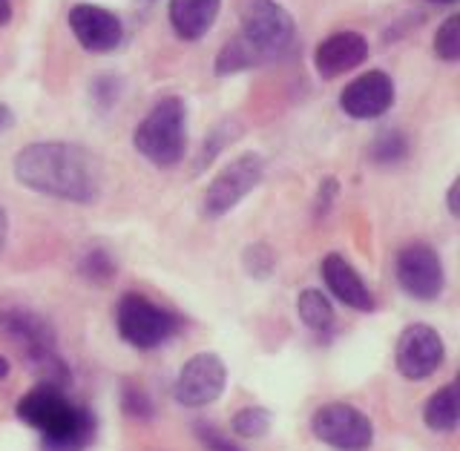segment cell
Returning <instances> with one entry per match:
<instances>
[{
	"label": "cell",
	"mask_w": 460,
	"mask_h": 451,
	"mask_svg": "<svg viewBox=\"0 0 460 451\" xmlns=\"http://www.w3.org/2000/svg\"><path fill=\"white\" fill-rule=\"evenodd\" d=\"M14 179L26 190L75 205H93L101 196V162L69 141H35L14 155Z\"/></svg>",
	"instance_id": "cell-1"
},
{
	"label": "cell",
	"mask_w": 460,
	"mask_h": 451,
	"mask_svg": "<svg viewBox=\"0 0 460 451\" xmlns=\"http://www.w3.org/2000/svg\"><path fill=\"white\" fill-rule=\"evenodd\" d=\"M14 411L26 426L40 431L47 451H81L95 434V417L69 402L64 388L55 385H35L18 400Z\"/></svg>",
	"instance_id": "cell-2"
},
{
	"label": "cell",
	"mask_w": 460,
	"mask_h": 451,
	"mask_svg": "<svg viewBox=\"0 0 460 451\" xmlns=\"http://www.w3.org/2000/svg\"><path fill=\"white\" fill-rule=\"evenodd\" d=\"M133 147L155 167H176L187 153V104L167 95L144 115L133 133Z\"/></svg>",
	"instance_id": "cell-3"
},
{
	"label": "cell",
	"mask_w": 460,
	"mask_h": 451,
	"mask_svg": "<svg viewBox=\"0 0 460 451\" xmlns=\"http://www.w3.org/2000/svg\"><path fill=\"white\" fill-rule=\"evenodd\" d=\"M239 14H242L239 38L248 43L251 52L259 57V64H268L291 49L296 23L279 0H244Z\"/></svg>",
	"instance_id": "cell-4"
},
{
	"label": "cell",
	"mask_w": 460,
	"mask_h": 451,
	"mask_svg": "<svg viewBox=\"0 0 460 451\" xmlns=\"http://www.w3.org/2000/svg\"><path fill=\"white\" fill-rule=\"evenodd\" d=\"M115 325H119L124 342L138 348V351H153L179 331V319L147 296L127 294L115 311Z\"/></svg>",
	"instance_id": "cell-5"
},
{
	"label": "cell",
	"mask_w": 460,
	"mask_h": 451,
	"mask_svg": "<svg viewBox=\"0 0 460 451\" xmlns=\"http://www.w3.org/2000/svg\"><path fill=\"white\" fill-rule=\"evenodd\" d=\"M265 179V158L259 153H242L227 167L216 172V179L208 184L201 210L208 219H222L225 213L234 210L244 196H251Z\"/></svg>",
	"instance_id": "cell-6"
},
{
	"label": "cell",
	"mask_w": 460,
	"mask_h": 451,
	"mask_svg": "<svg viewBox=\"0 0 460 451\" xmlns=\"http://www.w3.org/2000/svg\"><path fill=\"white\" fill-rule=\"evenodd\" d=\"M314 438L337 451H368L374 443V423L357 405L328 402L311 417Z\"/></svg>",
	"instance_id": "cell-7"
},
{
	"label": "cell",
	"mask_w": 460,
	"mask_h": 451,
	"mask_svg": "<svg viewBox=\"0 0 460 451\" xmlns=\"http://www.w3.org/2000/svg\"><path fill=\"white\" fill-rule=\"evenodd\" d=\"M225 385H227V368L222 357L205 351L190 357L181 366L176 385H172V397L181 405H187V409H205V405L222 397Z\"/></svg>",
	"instance_id": "cell-8"
},
{
	"label": "cell",
	"mask_w": 460,
	"mask_h": 451,
	"mask_svg": "<svg viewBox=\"0 0 460 451\" xmlns=\"http://www.w3.org/2000/svg\"><path fill=\"white\" fill-rule=\"evenodd\" d=\"M397 282L411 299H420V302L438 299L446 287V270H443L440 253L423 242L402 247L397 256Z\"/></svg>",
	"instance_id": "cell-9"
},
{
	"label": "cell",
	"mask_w": 460,
	"mask_h": 451,
	"mask_svg": "<svg viewBox=\"0 0 460 451\" xmlns=\"http://www.w3.org/2000/svg\"><path fill=\"white\" fill-rule=\"evenodd\" d=\"M446 359V345L443 337L431 328V325H409L400 333L397 340V371L406 376V380H426V376L435 374Z\"/></svg>",
	"instance_id": "cell-10"
},
{
	"label": "cell",
	"mask_w": 460,
	"mask_h": 451,
	"mask_svg": "<svg viewBox=\"0 0 460 451\" xmlns=\"http://www.w3.org/2000/svg\"><path fill=\"white\" fill-rule=\"evenodd\" d=\"M394 104V81L383 69H368L340 93V110L354 121L380 119Z\"/></svg>",
	"instance_id": "cell-11"
},
{
	"label": "cell",
	"mask_w": 460,
	"mask_h": 451,
	"mask_svg": "<svg viewBox=\"0 0 460 451\" xmlns=\"http://www.w3.org/2000/svg\"><path fill=\"white\" fill-rule=\"evenodd\" d=\"M0 333L21 348V354L29 359V366H38V362L55 357V331L43 316L23 311V308H9L0 311Z\"/></svg>",
	"instance_id": "cell-12"
},
{
	"label": "cell",
	"mask_w": 460,
	"mask_h": 451,
	"mask_svg": "<svg viewBox=\"0 0 460 451\" xmlns=\"http://www.w3.org/2000/svg\"><path fill=\"white\" fill-rule=\"evenodd\" d=\"M69 29L75 40L86 52L104 55L112 52L124 38V23L115 12L95 6V4H78L69 9Z\"/></svg>",
	"instance_id": "cell-13"
},
{
	"label": "cell",
	"mask_w": 460,
	"mask_h": 451,
	"mask_svg": "<svg viewBox=\"0 0 460 451\" xmlns=\"http://www.w3.org/2000/svg\"><path fill=\"white\" fill-rule=\"evenodd\" d=\"M368 57V40L351 32V29H342V32L328 35L325 40L316 43L314 49V69L316 75L331 81V78H340L345 72L357 69Z\"/></svg>",
	"instance_id": "cell-14"
},
{
	"label": "cell",
	"mask_w": 460,
	"mask_h": 451,
	"mask_svg": "<svg viewBox=\"0 0 460 451\" xmlns=\"http://www.w3.org/2000/svg\"><path fill=\"white\" fill-rule=\"evenodd\" d=\"M323 279L342 305H349L354 311H374V294L363 282V276L345 261V256L328 253L323 259Z\"/></svg>",
	"instance_id": "cell-15"
},
{
	"label": "cell",
	"mask_w": 460,
	"mask_h": 451,
	"mask_svg": "<svg viewBox=\"0 0 460 451\" xmlns=\"http://www.w3.org/2000/svg\"><path fill=\"white\" fill-rule=\"evenodd\" d=\"M219 9L222 0H170V26L181 40H199L213 29Z\"/></svg>",
	"instance_id": "cell-16"
},
{
	"label": "cell",
	"mask_w": 460,
	"mask_h": 451,
	"mask_svg": "<svg viewBox=\"0 0 460 451\" xmlns=\"http://www.w3.org/2000/svg\"><path fill=\"white\" fill-rule=\"evenodd\" d=\"M423 420H426V426L438 434H452L457 429V420H460L457 383L443 385L429 397L426 409H423Z\"/></svg>",
	"instance_id": "cell-17"
},
{
	"label": "cell",
	"mask_w": 460,
	"mask_h": 451,
	"mask_svg": "<svg viewBox=\"0 0 460 451\" xmlns=\"http://www.w3.org/2000/svg\"><path fill=\"white\" fill-rule=\"evenodd\" d=\"M296 314L311 331H328L334 325V305L328 302L323 290H314V287L302 290L296 299Z\"/></svg>",
	"instance_id": "cell-18"
},
{
	"label": "cell",
	"mask_w": 460,
	"mask_h": 451,
	"mask_svg": "<svg viewBox=\"0 0 460 451\" xmlns=\"http://www.w3.org/2000/svg\"><path fill=\"white\" fill-rule=\"evenodd\" d=\"M253 66H262L259 64V57L251 52V47L244 43L239 35L230 38L225 47L219 49V55H216V75L219 78H227V75H236V72H244V69H253Z\"/></svg>",
	"instance_id": "cell-19"
},
{
	"label": "cell",
	"mask_w": 460,
	"mask_h": 451,
	"mask_svg": "<svg viewBox=\"0 0 460 451\" xmlns=\"http://www.w3.org/2000/svg\"><path fill=\"white\" fill-rule=\"evenodd\" d=\"M409 153V138L400 129H383V133L371 141V158L377 164H397Z\"/></svg>",
	"instance_id": "cell-20"
},
{
	"label": "cell",
	"mask_w": 460,
	"mask_h": 451,
	"mask_svg": "<svg viewBox=\"0 0 460 451\" xmlns=\"http://www.w3.org/2000/svg\"><path fill=\"white\" fill-rule=\"evenodd\" d=\"M234 431L244 440H256V438H265L270 431V411L268 409H259V405H248L234 414Z\"/></svg>",
	"instance_id": "cell-21"
},
{
	"label": "cell",
	"mask_w": 460,
	"mask_h": 451,
	"mask_svg": "<svg viewBox=\"0 0 460 451\" xmlns=\"http://www.w3.org/2000/svg\"><path fill=\"white\" fill-rule=\"evenodd\" d=\"M435 55L446 64L460 61V14H449L435 35Z\"/></svg>",
	"instance_id": "cell-22"
},
{
	"label": "cell",
	"mask_w": 460,
	"mask_h": 451,
	"mask_svg": "<svg viewBox=\"0 0 460 451\" xmlns=\"http://www.w3.org/2000/svg\"><path fill=\"white\" fill-rule=\"evenodd\" d=\"M242 265H244V270L253 276V279H268V276L277 270V253H273L268 244L259 242V244L244 247Z\"/></svg>",
	"instance_id": "cell-23"
},
{
	"label": "cell",
	"mask_w": 460,
	"mask_h": 451,
	"mask_svg": "<svg viewBox=\"0 0 460 451\" xmlns=\"http://www.w3.org/2000/svg\"><path fill=\"white\" fill-rule=\"evenodd\" d=\"M239 136V127H236V121H225V124H219L210 133V138L205 141V147H201V153H199V158H196V170H205L216 155H219L222 150H225V144H230Z\"/></svg>",
	"instance_id": "cell-24"
},
{
	"label": "cell",
	"mask_w": 460,
	"mask_h": 451,
	"mask_svg": "<svg viewBox=\"0 0 460 451\" xmlns=\"http://www.w3.org/2000/svg\"><path fill=\"white\" fill-rule=\"evenodd\" d=\"M81 273H84L90 282L104 285V282L112 279L115 261H112L110 253H104V251H93V253H86V256H84V261H81Z\"/></svg>",
	"instance_id": "cell-25"
},
{
	"label": "cell",
	"mask_w": 460,
	"mask_h": 451,
	"mask_svg": "<svg viewBox=\"0 0 460 451\" xmlns=\"http://www.w3.org/2000/svg\"><path fill=\"white\" fill-rule=\"evenodd\" d=\"M124 411L129 417H138V420H150L153 417V402H150L147 394H144V388H136V385L124 388Z\"/></svg>",
	"instance_id": "cell-26"
},
{
	"label": "cell",
	"mask_w": 460,
	"mask_h": 451,
	"mask_svg": "<svg viewBox=\"0 0 460 451\" xmlns=\"http://www.w3.org/2000/svg\"><path fill=\"white\" fill-rule=\"evenodd\" d=\"M196 434H199V440H201V446H205L208 451H244L239 443H234L227 438V434H222L216 426H196Z\"/></svg>",
	"instance_id": "cell-27"
},
{
	"label": "cell",
	"mask_w": 460,
	"mask_h": 451,
	"mask_svg": "<svg viewBox=\"0 0 460 451\" xmlns=\"http://www.w3.org/2000/svg\"><path fill=\"white\" fill-rule=\"evenodd\" d=\"M93 95L98 98V104L110 107L112 101H119V78H112V75L98 78V81L93 84Z\"/></svg>",
	"instance_id": "cell-28"
},
{
	"label": "cell",
	"mask_w": 460,
	"mask_h": 451,
	"mask_svg": "<svg viewBox=\"0 0 460 451\" xmlns=\"http://www.w3.org/2000/svg\"><path fill=\"white\" fill-rule=\"evenodd\" d=\"M337 190H340V184L337 179H325L320 184V193H316V205H314V213L316 216H325L331 210V201L337 199Z\"/></svg>",
	"instance_id": "cell-29"
},
{
	"label": "cell",
	"mask_w": 460,
	"mask_h": 451,
	"mask_svg": "<svg viewBox=\"0 0 460 451\" xmlns=\"http://www.w3.org/2000/svg\"><path fill=\"white\" fill-rule=\"evenodd\" d=\"M14 124V115L6 104H0V133H6V129Z\"/></svg>",
	"instance_id": "cell-30"
},
{
	"label": "cell",
	"mask_w": 460,
	"mask_h": 451,
	"mask_svg": "<svg viewBox=\"0 0 460 451\" xmlns=\"http://www.w3.org/2000/svg\"><path fill=\"white\" fill-rule=\"evenodd\" d=\"M6 236H9V216H6L4 208H0V251H4Z\"/></svg>",
	"instance_id": "cell-31"
},
{
	"label": "cell",
	"mask_w": 460,
	"mask_h": 451,
	"mask_svg": "<svg viewBox=\"0 0 460 451\" xmlns=\"http://www.w3.org/2000/svg\"><path fill=\"white\" fill-rule=\"evenodd\" d=\"M457 187H460V181L455 179L452 187H449V213L452 216H460V210H457Z\"/></svg>",
	"instance_id": "cell-32"
},
{
	"label": "cell",
	"mask_w": 460,
	"mask_h": 451,
	"mask_svg": "<svg viewBox=\"0 0 460 451\" xmlns=\"http://www.w3.org/2000/svg\"><path fill=\"white\" fill-rule=\"evenodd\" d=\"M12 21V0H0V26Z\"/></svg>",
	"instance_id": "cell-33"
},
{
	"label": "cell",
	"mask_w": 460,
	"mask_h": 451,
	"mask_svg": "<svg viewBox=\"0 0 460 451\" xmlns=\"http://www.w3.org/2000/svg\"><path fill=\"white\" fill-rule=\"evenodd\" d=\"M9 371H12L9 359H6V357H0V380H6V376H9Z\"/></svg>",
	"instance_id": "cell-34"
},
{
	"label": "cell",
	"mask_w": 460,
	"mask_h": 451,
	"mask_svg": "<svg viewBox=\"0 0 460 451\" xmlns=\"http://www.w3.org/2000/svg\"><path fill=\"white\" fill-rule=\"evenodd\" d=\"M429 4H457V0H429Z\"/></svg>",
	"instance_id": "cell-35"
}]
</instances>
